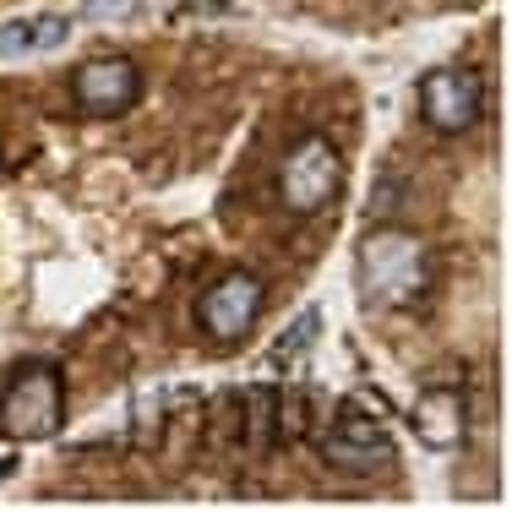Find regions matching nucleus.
Here are the masks:
<instances>
[{"label":"nucleus","instance_id":"f03ea898","mask_svg":"<svg viewBox=\"0 0 512 512\" xmlns=\"http://www.w3.org/2000/svg\"><path fill=\"white\" fill-rule=\"evenodd\" d=\"M66 425V382L50 360H22L0 393V431L11 442H44Z\"/></svg>","mask_w":512,"mask_h":512},{"label":"nucleus","instance_id":"6e6552de","mask_svg":"<svg viewBox=\"0 0 512 512\" xmlns=\"http://www.w3.org/2000/svg\"><path fill=\"white\" fill-rule=\"evenodd\" d=\"M409 425H414V436H420L425 447L447 453V447H458L463 431H469V404H463L458 387H425V393L414 398V409H409Z\"/></svg>","mask_w":512,"mask_h":512},{"label":"nucleus","instance_id":"423d86ee","mask_svg":"<svg viewBox=\"0 0 512 512\" xmlns=\"http://www.w3.org/2000/svg\"><path fill=\"white\" fill-rule=\"evenodd\" d=\"M322 458L344 474H382L393 469V436L376 414H365L360 404H344L333 414V425L322 431Z\"/></svg>","mask_w":512,"mask_h":512},{"label":"nucleus","instance_id":"9b49d317","mask_svg":"<svg viewBox=\"0 0 512 512\" xmlns=\"http://www.w3.org/2000/svg\"><path fill=\"white\" fill-rule=\"evenodd\" d=\"M316 333V316H306V322H300V327H289V333H284V355H295V349H306V338Z\"/></svg>","mask_w":512,"mask_h":512},{"label":"nucleus","instance_id":"f257e3e1","mask_svg":"<svg viewBox=\"0 0 512 512\" xmlns=\"http://www.w3.org/2000/svg\"><path fill=\"white\" fill-rule=\"evenodd\" d=\"M355 289L371 311H409L431 289V246L409 224H376L355 246Z\"/></svg>","mask_w":512,"mask_h":512},{"label":"nucleus","instance_id":"1a4fd4ad","mask_svg":"<svg viewBox=\"0 0 512 512\" xmlns=\"http://www.w3.org/2000/svg\"><path fill=\"white\" fill-rule=\"evenodd\" d=\"M71 33L66 17H22V22H0V60H17L33 50H55Z\"/></svg>","mask_w":512,"mask_h":512},{"label":"nucleus","instance_id":"7ed1b4c3","mask_svg":"<svg viewBox=\"0 0 512 512\" xmlns=\"http://www.w3.org/2000/svg\"><path fill=\"white\" fill-rule=\"evenodd\" d=\"M338 186H344V153H338L322 131L300 137L295 148L284 153V164H278V202L300 218H316L322 207H333Z\"/></svg>","mask_w":512,"mask_h":512},{"label":"nucleus","instance_id":"20e7f679","mask_svg":"<svg viewBox=\"0 0 512 512\" xmlns=\"http://www.w3.org/2000/svg\"><path fill=\"white\" fill-rule=\"evenodd\" d=\"M256 316H262V278L246 267H229L197 295V327L213 338L218 349H235L256 333Z\"/></svg>","mask_w":512,"mask_h":512},{"label":"nucleus","instance_id":"39448f33","mask_svg":"<svg viewBox=\"0 0 512 512\" xmlns=\"http://www.w3.org/2000/svg\"><path fill=\"white\" fill-rule=\"evenodd\" d=\"M485 115V82L469 66H436L420 77V120L436 137H463Z\"/></svg>","mask_w":512,"mask_h":512},{"label":"nucleus","instance_id":"9d476101","mask_svg":"<svg viewBox=\"0 0 512 512\" xmlns=\"http://www.w3.org/2000/svg\"><path fill=\"white\" fill-rule=\"evenodd\" d=\"M240 442H246V453H256V458L278 442L273 436V387L240 393Z\"/></svg>","mask_w":512,"mask_h":512},{"label":"nucleus","instance_id":"0eeeda50","mask_svg":"<svg viewBox=\"0 0 512 512\" xmlns=\"http://www.w3.org/2000/svg\"><path fill=\"white\" fill-rule=\"evenodd\" d=\"M71 99H77V109L93 115V120H115V115H126V109H137V99H142L137 60L99 55V60H88V66H77V77H71Z\"/></svg>","mask_w":512,"mask_h":512}]
</instances>
